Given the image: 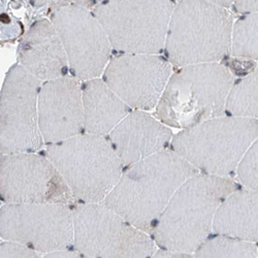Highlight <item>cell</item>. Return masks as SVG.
Returning a JSON list of instances; mask_svg holds the SVG:
<instances>
[{
	"instance_id": "obj_1",
	"label": "cell",
	"mask_w": 258,
	"mask_h": 258,
	"mask_svg": "<svg viewBox=\"0 0 258 258\" xmlns=\"http://www.w3.org/2000/svg\"><path fill=\"white\" fill-rule=\"evenodd\" d=\"M201 174L170 148L150 156L123 174L102 204L127 222L152 235L177 190Z\"/></svg>"
},
{
	"instance_id": "obj_2",
	"label": "cell",
	"mask_w": 258,
	"mask_h": 258,
	"mask_svg": "<svg viewBox=\"0 0 258 258\" xmlns=\"http://www.w3.org/2000/svg\"><path fill=\"white\" fill-rule=\"evenodd\" d=\"M241 185L233 179L198 174L174 195L152 233L158 248L195 253L214 233L222 203Z\"/></svg>"
},
{
	"instance_id": "obj_3",
	"label": "cell",
	"mask_w": 258,
	"mask_h": 258,
	"mask_svg": "<svg viewBox=\"0 0 258 258\" xmlns=\"http://www.w3.org/2000/svg\"><path fill=\"white\" fill-rule=\"evenodd\" d=\"M233 85L232 72L221 63L180 68L171 75L155 116L167 127L182 131L222 117Z\"/></svg>"
},
{
	"instance_id": "obj_4",
	"label": "cell",
	"mask_w": 258,
	"mask_h": 258,
	"mask_svg": "<svg viewBox=\"0 0 258 258\" xmlns=\"http://www.w3.org/2000/svg\"><path fill=\"white\" fill-rule=\"evenodd\" d=\"M234 15L216 2L185 0L176 5L164 51L178 69L219 63L231 50Z\"/></svg>"
},
{
	"instance_id": "obj_5",
	"label": "cell",
	"mask_w": 258,
	"mask_h": 258,
	"mask_svg": "<svg viewBox=\"0 0 258 258\" xmlns=\"http://www.w3.org/2000/svg\"><path fill=\"white\" fill-rule=\"evenodd\" d=\"M258 140V119L222 116L179 132L170 149L201 174L229 178Z\"/></svg>"
},
{
	"instance_id": "obj_6",
	"label": "cell",
	"mask_w": 258,
	"mask_h": 258,
	"mask_svg": "<svg viewBox=\"0 0 258 258\" xmlns=\"http://www.w3.org/2000/svg\"><path fill=\"white\" fill-rule=\"evenodd\" d=\"M45 151L78 204H102L125 168L109 140L102 136L83 133L46 145Z\"/></svg>"
},
{
	"instance_id": "obj_7",
	"label": "cell",
	"mask_w": 258,
	"mask_h": 258,
	"mask_svg": "<svg viewBox=\"0 0 258 258\" xmlns=\"http://www.w3.org/2000/svg\"><path fill=\"white\" fill-rule=\"evenodd\" d=\"M176 5L170 0H110L95 5L92 12L114 50L158 55L165 48Z\"/></svg>"
},
{
	"instance_id": "obj_8",
	"label": "cell",
	"mask_w": 258,
	"mask_h": 258,
	"mask_svg": "<svg viewBox=\"0 0 258 258\" xmlns=\"http://www.w3.org/2000/svg\"><path fill=\"white\" fill-rule=\"evenodd\" d=\"M73 249L93 258H152L153 238L123 219L104 204L73 207Z\"/></svg>"
},
{
	"instance_id": "obj_9",
	"label": "cell",
	"mask_w": 258,
	"mask_h": 258,
	"mask_svg": "<svg viewBox=\"0 0 258 258\" xmlns=\"http://www.w3.org/2000/svg\"><path fill=\"white\" fill-rule=\"evenodd\" d=\"M50 20L66 50L73 76L81 82L102 77L113 48L93 12L82 2H60L54 6Z\"/></svg>"
},
{
	"instance_id": "obj_10",
	"label": "cell",
	"mask_w": 258,
	"mask_h": 258,
	"mask_svg": "<svg viewBox=\"0 0 258 258\" xmlns=\"http://www.w3.org/2000/svg\"><path fill=\"white\" fill-rule=\"evenodd\" d=\"M0 236L46 255L73 249V208L60 204H4Z\"/></svg>"
},
{
	"instance_id": "obj_11",
	"label": "cell",
	"mask_w": 258,
	"mask_h": 258,
	"mask_svg": "<svg viewBox=\"0 0 258 258\" xmlns=\"http://www.w3.org/2000/svg\"><path fill=\"white\" fill-rule=\"evenodd\" d=\"M41 84L18 63L7 73L0 94L2 155L35 153L45 145L38 124Z\"/></svg>"
},
{
	"instance_id": "obj_12",
	"label": "cell",
	"mask_w": 258,
	"mask_h": 258,
	"mask_svg": "<svg viewBox=\"0 0 258 258\" xmlns=\"http://www.w3.org/2000/svg\"><path fill=\"white\" fill-rule=\"evenodd\" d=\"M0 199L11 205L76 203L56 166L37 153L0 156Z\"/></svg>"
},
{
	"instance_id": "obj_13",
	"label": "cell",
	"mask_w": 258,
	"mask_h": 258,
	"mask_svg": "<svg viewBox=\"0 0 258 258\" xmlns=\"http://www.w3.org/2000/svg\"><path fill=\"white\" fill-rule=\"evenodd\" d=\"M173 75V66L159 55L121 54L111 59L102 75L105 84L132 110L156 109Z\"/></svg>"
},
{
	"instance_id": "obj_14",
	"label": "cell",
	"mask_w": 258,
	"mask_h": 258,
	"mask_svg": "<svg viewBox=\"0 0 258 258\" xmlns=\"http://www.w3.org/2000/svg\"><path fill=\"white\" fill-rule=\"evenodd\" d=\"M38 124L46 145L57 144L83 134L81 81L68 75L41 84Z\"/></svg>"
},
{
	"instance_id": "obj_15",
	"label": "cell",
	"mask_w": 258,
	"mask_h": 258,
	"mask_svg": "<svg viewBox=\"0 0 258 258\" xmlns=\"http://www.w3.org/2000/svg\"><path fill=\"white\" fill-rule=\"evenodd\" d=\"M171 129L148 112L133 110L107 135L124 167L132 166L167 149Z\"/></svg>"
},
{
	"instance_id": "obj_16",
	"label": "cell",
	"mask_w": 258,
	"mask_h": 258,
	"mask_svg": "<svg viewBox=\"0 0 258 258\" xmlns=\"http://www.w3.org/2000/svg\"><path fill=\"white\" fill-rule=\"evenodd\" d=\"M17 53L18 64L41 83L68 76V56L50 19L34 21L21 37Z\"/></svg>"
},
{
	"instance_id": "obj_17",
	"label": "cell",
	"mask_w": 258,
	"mask_h": 258,
	"mask_svg": "<svg viewBox=\"0 0 258 258\" xmlns=\"http://www.w3.org/2000/svg\"><path fill=\"white\" fill-rule=\"evenodd\" d=\"M84 133L107 136L133 110L102 78L82 82Z\"/></svg>"
},
{
	"instance_id": "obj_18",
	"label": "cell",
	"mask_w": 258,
	"mask_h": 258,
	"mask_svg": "<svg viewBox=\"0 0 258 258\" xmlns=\"http://www.w3.org/2000/svg\"><path fill=\"white\" fill-rule=\"evenodd\" d=\"M213 229L258 245V191L242 186L231 193L217 211Z\"/></svg>"
},
{
	"instance_id": "obj_19",
	"label": "cell",
	"mask_w": 258,
	"mask_h": 258,
	"mask_svg": "<svg viewBox=\"0 0 258 258\" xmlns=\"http://www.w3.org/2000/svg\"><path fill=\"white\" fill-rule=\"evenodd\" d=\"M230 116L258 119V66L234 82L226 103Z\"/></svg>"
},
{
	"instance_id": "obj_20",
	"label": "cell",
	"mask_w": 258,
	"mask_h": 258,
	"mask_svg": "<svg viewBox=\"0 0 258 258\" xmlns=\"http://www.w3.org/2000/svg\"><path fill=\"white\" fill-rule=\"evenodd\" d=\"M193 254L197 258H258V245L213 233Z\"/></svg>"
},
{
	"instance_id": "obj_21",
	"label": "cell",
	"mask_w": 258,
	"mask_h": 258,
	"mask_svg": "<svg viewBox=\"0 0 258 258\" xmlns=\"http://www.w3.org/2000/svg\"><path fill=\"white\" fill-rule=\"evenodd\" d=\"M230 52L236 58L258 61V13L235 20Z\"/></svg>"
},
{
	"instance_id": "obj_22",
	"label": "cell",
	"mask_w": 258,
	"mask_h": 258,
	"mask_svg": "<svg viewBox=\"0 0 258 258\" xmlns=\"http://www.w3.org/2000/svg\"><path fill=\"white\" fill-rule=\"evenodd\" d=\"M235 177L243 187L258 191V140L245 155Z\"/></svg>"
},
{
	"instance_id": "obj_23",
	"label": "cell",
	"mask_w": 258,
	"mask_h": 258,
	"mask_svg": "<svg viewBox=\"0 0 258 258\" xmlns=\"http://www.w3.org/2000/svg\"><path fill=\"white\" fill-rule=\"evenodd\" d=\"M0 258H42L38 252L18 243L4 241L0 245Z\"/></svg>"
},
{
	"instance_id": "obj_24",
	"label": "cell",
	"mask_w": 258,
	"mask_h": 258,
	"mask_svg": "<svg viewBox=\"0 0 258 258\" xmlns=\"http://www.w3.org/2000/svg\"><path fill=\"white\" fill-rule=\"evenodd\" d=\"M232 8L236 13L243 15H250L258 13V2H233Z\"/></svg>"
},
{
	"instance_id": "obj_25",
	"label": "cell",
	"mask_w": 258,
	"mask_h": 258,
	"mask_svg": "<svg viewBox=\"0 0 258 258\" xmlns=\"http://www.w3.org/2000/svg\"><path fill=\"white\" fill-rule=\"evenodd\" d=\"M152 258H197L193 253L181 252V251H171V250H164L158 248Z\"/></svg>"
},
{
	"instance_id": "obj_26",
	"label": "cell",
	"mask_w": 258,
	"mask_h": 258,
	"mask_svg": "<svg viewBox=\"0 0 258 258\" xmlns=\"http://www.w3.org/2000/svg\"><path fill=\"white\" fill-rule=\"evenodd\" d=\"M44 258H93V257L82 254L74 249H70V250H66V251L47 254V255H45Z\"/></svg>"
}]
</instances>
